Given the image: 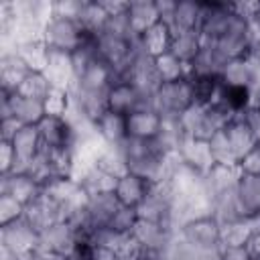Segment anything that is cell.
<instances>
[{"mask_svg": "<svg viewBox=\"0 0 260 260\" xmlns=\"http://www.w3.org/2000/svg\"><path fill=\"white\" fill-rule=\"evenodd\" d=\"M228 65V59L213 49L211 45L201 47V51L197 53V57L187 65L189 67V75H199V77H221L223 67Z\"/></svg>", "mask_w": 260, "mask_h": 260, "instance_id": "obj_23", "label": "cell"}, {"mask_svg": "<svg viewBox=\"0 0 260 260\" xmlns=\"http://www.w3.org/2000/svg\"><path fill=\"white\" fill-rule=\"evenodd\" d=\"M83 37H85V28L79 24V20L59 14H51V18L43 28V43L47 45V49L63 51L71 55L81 47Z\"/></svg>", "mask_w": 260, "mask_h": 260, "instance_id": "obj_4", "label": "cell"}, {"mask_svg": "<svg viewBox=\"0 0 260 260\" xmlns=\"http://www.w3.org/2000/svg\"><path fill=\"white\" fill-rule=\"evenodd\" d=\"M75 179L79 181L81 189L87 193V195H100V193H114L116 189V183H118V177L108 173L106 169H102L100 165L91 162L83 169L77 171Z\"/></svg>", "mask_w": 260, "mask_h": 260, "instance_id": "obj_16", "label": "cell"}, {"mask_svg": "<svg viewBox=\"0 0 260 260\" xmlns=\"http://www.w3.org/2000/svg\"><path fill=\"white\" fill-rule=\"evenodd\" d=\"M203 47V37L199 32V28H191V30H177L173 32V41H171V53H175L183 63H191L197 53Z\"/></svg>", "mask_w": 260, "mask_h": 260, "instance_id": "obj_28", "label": "cell"}, {"mask_svg": "<svg viewBox=\"0 0 260 260\" xmlns=\"http://www.w3.org/2000/svg\"><path fill=\"white\" fill-rule=\"evenodd\" d=\"M65 260H93V246L87 242L77 240V244L73 246V250L65 256Z\"/></svg>", "mask_w": 260, "mask_h": 260, "instance_id": "obj_44", "label": "cell"}, {"mask_svg": "<svg viewBox=\"0 0 260 260\" xmlns=\"http://www.w3.org/2000/svg\"><path fill=\"white\" fill-rule=\"evenodd\" d=\"M193 91V102L199 106H211L217 98L221 79L219 77H199V75H187Z\"/></svg>", "mask_w": 260, "mask_h": 260, "instance_id": "obj_32", "label": "cell"}, {"mask_svg": "<svg viewBox=\"0 0 260 260\" xmlns=\"http://www.w3.org/2000/svg\"><path fill=\"white\" fill-rule=\"evenodd\" d=\"M45 108H47V114L65 116L69 110V91L61 87H53V91L45 100Z\"/></svg>", "mask_w": 260, "mask_h": 260, "instance_id": "obj_38", "label": "cell"}, {"mask_svg": "<svg viewBox=\"0 0 260 260\" xmlns=\"http://www.w3.org/2000/svg\"><path fill=\"white\" fill-rule=\"evenodd\" d=\"M173 205H175V199H173V191H171L169 183H160V185L150 187L148 195L136 207V213L140 219L160 221V223H167L179 232L175 217H173Z\"/></svg>", "mask_w": 260, "mask_h": 260, "instance_id": "obj_6", "label": "cell"}, {"mask_svg": "<svg viewBox=\"0 0 260 260\" xmlns=\"http://www.w3.org/2000/svg\"><path fill=\"white\" fill-rule=\"evenodd\" d=\"M238 169L244 175H260V144H256L238 160Z\"/></svg>", "mask_w": 260, "mask_h": 260, "instance_id": "obj_40", "label": "cell"}, {"mask_svg": "<svg viewBox=\"0 0 260 260\" xmlns=\"http://www.w3.org/2000/svg\"><path fill=\"white\" fill-rule=\"evenodd\" d=\"M108 110L128 116L140 108H150V100L138 91V87L128 79H118L108 89Z\"/></svg>", "mask_w": 260, "mask_h": 260, "instance_id": "obj_8", "label": "cell"}, {"mask_svg": "<svg viewBox=\"0 0 260 260\" xmlns=\"http://www.w3.org/2000/svg\"><path fill=\"white\" fill-rule=\"evenodd\" d=\"M95 130H98V136L102 138L104 144H108V146H120V144L128 138L126 116L116 114V112H112V110H106V112L98 118Z\"/></svg>", "mask_w": 260, "mask_h": 260, "instance_id": "obj_22", "label": "cell"}, {"mask_svg": "<svg viewBox=\"0 0 260 260\" xmlns=\"http://www.w3.org/2000/svg\"><path fill=\"white\" fill-rule=\"evenodd\" d=\"M118 207H120V203L114 193L87 195V201L83 205L85 225H108Z\"/></svg>", "mask_w": 260, "mask_h": 260, "instance_id": "obj_20", "label": "cell"}, {"mask_svg": "<svg viewBox=\"0 0 260 260\" xmlns=\"http://www.w3.org/2000/svg\"><path fill=\"white\" fill-rule=\"evenodd\" d=\"M14 51L20 55V59L26 63V67H28L30 71H43V69H45L49 49H47V45L43 43V39L16 45Z\"/></svg>", "mask_w": 260, "mask_h": 260, "instance_id": "obj_33", "label": "cell"}, {"mask_svg": "<svg viewBox=\"0 0 260 260\" xmlns=\"http://www.w3.org/2000/svg\"><path fill=\"white\" fill-rule=\"evenodd\" d=\"M126 14H128V20H130L132 32L138 35V37H142L150 26H154L158 22L156 4L152 0H134V2H128Z\"/></svg>", "mask_w": 260, "mask_h": 260, "instance_id": "obj_26", "label": "cell"}, {"mask_svg": "<svg viewBox=\"0 0 260 260\" xmlns=\"http://www.w3.org/2000/svg\"><path fill=\"white\" fill-rule=\"evenodd\" d=\"M126 124H128V136L152 140L160 130L162 118L152 108H140L126 116Z\"/></svg>", "mask_w": 260, "mask_h": 260, "instance_id": "obj_21", "label": "cell"}, {"mask_svg": "<svg viewBox=\"0 0 260 260\" xmlns=\"http://www.w3.org/2000/svg\"><path fill=\"white\" fill-rule=\"evenodd\" d=\"M43 71L51 79L53 87L69 89L73 85V81H75V69H73V57H71V53L49 49L47 65H45Z\"/></svg>", "mask_w": 260, "mask_h": 260, "instance_id": "obj_14", "label": "cell"}, {"mask_svg": "<svg viewBox=\"0 0 260 260\" xmlns=\"http://www.w3.org/2000/svg\"><path fill=\"white\" fill-rule=\"evenodd\" d=\"M209 146H211L215 165H238V158H236V154L232 150V144H230V140H228L223 130L215 132L209 138Z\"/></svg>", "mask_w": 260, "mask_h": 260, "instance_id": "obj_36", "label": "cell"}, {"mask_svg": "<svg viewBox=\"0 0 260 260\" xmlns=\"http://www.w3.org/2000/svg\"><path fill=\"white\" fill-rule=\"evenodd\" d=\"M126 79L132 81L138 87V91L142 95H146L148 100L152 98V93L156 91V87L162 83L160 77H158V73H156V69H154V57L148 55L146 51H142L136 57V61H134V65H132V69H130V73H128Z\"/></svg>", "mask_w": 260, "mask_h": 260, "instance_id": "obj_13", "label": "cell"}, {"mask_svg": "<svg viewBox=\"0 0 260 260\" xmlns=\"http://www.w3.org/2000/svg\"><path fill=\"white\" fill-rule=\"evenodd\" d=\"M81 8H83V0H59V2H53V14L67 16V18H73V20H79Z\"/></svg>", "mask_w": 260, "mask_h": 260, "instance_id": "obj_41", "label": "cell"}, {"mask_svg": "<svg viewBox=\"0 0 260 260\" xmlns=\"http://www.w3.org/2000/svg\"><path fill=\"white\" fill-rule=\"evenodd\" d=\"M0 193L10 195L20 205H28L43 193V185L28 173H6L0 177Z\"/></svg>", "mask_w": 260, "mask_h": 260, "instance_id": "obj_10", "label": "cell"}, {"mask_svg": "<svg viewBox=\"0 0 260 260\" xmlns=\"http://www.w3.org/2000/svg\"><path fill=\"white\" fill-rule=\"evenodd\" d=\"M22 211H24V205H20L10 195L0 193V221H2V225L22 217Z\"/></svg>", "mask_w": 260, "mask_h": 260, "instance_id": "obj_39", "label": "cell"}, {"mask_svg": "<svg viewBox=\"0 0 260 260\" xmlns=\"http://www.w3.org/2000/svg\"><path fill=\"white\" fill-rule=\"evenodd\" d=\"M199 20H201V2H193V0H181L177 2V10L171 22V30H191V28H199Z\"/></svg>", "mask_w": 260, "mask_h": 260, "instance_id": "obj_29", "label": "cell"}, {"mask_svg": "<svg viewBox=\"0 0 260 260\" xmlns=\"http://www.w3.org/2000/svg\"><path fill=\"white\" fill-rule=\"evenodd\" d=\"M0 95H4L8 100L12 118H16L22 126H39L41 120L47 116V108H45L43 100L26 98L18 91L10 93V91H4V89H0Z\"/></svg>", "mask_w": 260, "mask_h": 260, "instance_id": "obj_11", "label": "cell"}, {"mask_svg": "<svg viewBox=\"0 0 260 260\" xmlns=\"http://www.w3.org/2000/svg\"><path fill=\"white\" fill-rule=\"evenodd\" d=\"M150 187H152V185H150L148 181H144L142 177H138V175H134V173H130V171H126L124 175L118 177L114 195H116V199H118L120 205H124V207H134V209H136V207L142 203V199L148 195Z\"/></svg>", "mask_w": 260, "mask_h": 260, "instance_id": "obj_15", "label": "cell"}, {"mask_svg": "<svg viewBox=\"0 0 260 260\" xmlns=\"http://www.w3.org/2000/svg\"><path fill=\"white\" fill-rule=\"evenodd\" d=\"M77 244V230L67 219L55 221L49 228H45L39 234V254H51V256H67L73 246Z\"/></svg>", "mask_w": 260, "mask_h": 260, "instance_id": "obj_7", "label": "cell"}, {"mask_svg": "<svg viewBox=\"0 0 260 260\" xmlns=\"http://www.w3.org/2000/svg\"><path fill=\"white\" fill-rule=\"evenodd\" d=\"M16 91L26 95V98H35V100H43L45 102L49 98V93L53 91V83L45 75V71H28Z\"/></svg>", "mask_w": 260, "mask_h": 260, "instance_id": "obj_34", "label": "cell"}, {"mask_svg": "<svg viewBox=\"0 0 260 260\" xmlns=\"http://www.w3.org/2000/svg\"><path fill=\"white\" fill-rule=\"evenodd\" d=\"M171 41H173V30L162 22H156L154 26H150L142 35V45H144L146 53L152 55V57L169 51L171 49Z\"/></svg>", "mask_w": 260, "mask_h": 260, "instance_id": "obj_31", "label": "cell"}, {"mask_svg": "<svg viewBox=\"0 0 260 260\" xmlns=\"http://www.w3.org/2000/svg\"><path fill=\"white\" fill-rule=\"evenodd\" d=\"M252 260H260V258H252Z\"/></svg>", "mask_w": 260, "mask_h": 260, "instance_id": "obj_50", "label": "cell"}, {"mask_svg": "<svg viewBox=\"0 0 260 260\" xmlns=\"http://www.w3.org/2000/svg\"><path fill=\"white\" fill-rule=\"evenodd\" d=\"M154 4H156V12H158V22H162L171 28V22H173V16L177 10V2L175 0H154Z\"/></svg>", "mask_w": 260, "mask_h": 260, "instance_id": "obj_43", "label": "cell"}, {"mask_svg": "<svg viewBox=\"0 0 260 260\" xmlns=\"http://www.w3.org/2000/svg\"><path fill=\"white\" fill-rule=\"evenodd\" d=\"M177 158L185 167H189L197 173H207L215 165L209 140H203V138H185V142L181 144V148L177 152Z\"/></svg>", "mask_w": 260, "mask_h": 260, "instance_id": "obj_12", "label": "cell"}, {"mask_svg": "<svg viewBox=\"0 0 260 260\" xmlns=\"http://www.w3.org/2000/svg\"><path fill=\"white\" fill-rule=\"evenodd\" d=\"M223 132H225V136H228V140H230V144H232V150H234V154H236L238 160H240L246 152H250V150L256 146V140H254V136H252L250 124H248V120H246V114L232 118V120L225 124Z\"/></svg>", "mask_w": 260, "mask_h": 260, "instance_id": "obj_24", "label": "cell"}, {"mask_svg": "<svg viewBox=\"0 0 260 260\" xmlns=\"http://www.w3.org/2000/svg\"><path fill=\"white\" fill-rule=\"evenodd\" d=\"M250 110L260 114V87L252 89V102H250Z\"/></svg>", "mask_w": 260, "mask_h": 260, "instance_id": "obj_49", "label": "cell"}, {"mask_svg": "<svg viewBox=\"0 0 260 260\" xmlns=\"http://www.w3.org/2000/svg\"><path fill=\"white\" fill-rule=\"evenodd\" d=\"M223 83L228 85H248L250 87V65L246 57H238V59H230L228 65L221 71L219 77Z\"/></svg>", "mask_w": 260, "mask_h": 260, "instance_id": "obj_35", "label": "cell"}, {"mask_svg": "<svg viewBox=\"0 0 260 260\" xmlns=\"http://www.w3.org/2000/svg\"><path fill=\"white\" fill-rule=\"evenodd\" d=\"M93 260H122V254L112 248H93Z\"/></svg>", "mask_w": 260, "mask_h": 260, "instance_id": "obj_47", "label": "cell"}, {"mask_svg": "<svg viewBox=\"0 0 260 260\" xmlns=\"http://www.w3.org/2000/svg\"><path fill=\"white\" fill-rule=\"evenodd\" d=\"M195 102H193L189 77H183L177 81H162L150 98V108L160 118H179Z\"/></svg>", "mask_w": 260, "mask_h": 260, "instance_id": "obj_2", "label": "cell"}, {"mask_svg": "<svg viewBox=\"0 0 260 260\" xmlns=\"http://www.w3.org/2000/svg\"><path fill=\"white\" fill-rule=\"evenodd\" d=\"M28 71L30 69L26 67V63L20 59V55L14 49L2 51V55H0V89L14 93Z\"/></svg>", "mask_w": 260, "mask_h": 260, "instance_id": "obj_18", "label": "cell"}, {"mask_svg": "<svg viewBox=\"0 0 260 260\" xmlns=\"http://www.w3.org/2000/svg\"><path fill=\"white\" fill-rule=\"evenodd\" d=\"M16 160L20 162H30L41 150H43V142H41V134H39V126H20L16 130V134L10 140Z\"/></svg>", "mask_w": 260, "mask_h": 260, "instance_id": "obj_25", "label": "cell"}, {"mask_svg": "<svg viewBox=\"0 0 260 260\" xmlns=\"http://www.w3.org/2000/svg\"><path fill=\"white\" fill-rule=\"evenodd\" d=\"M250 102H252V87L248 85H228L221 81L217 98L213 104L221 106L228 114L236 116H244L246 112H250Z\"/></svg>", "mask_w": 260, "mask_h": 260, "instance_id": "obj_17", "label": "cell"}, {"mask_svg": "<svg viewBox=\"0 0 260 260\" xmlns=\"http://www.w3.org/2000/svg\"><path fill=\"white\" fill-rule=\"evenodd\" d=\"M154 69H156L160 81H177V79H183L189 75L187 63H183L171 51H165V53L154 57Z\"/></svg>", "mask_w": 260, "mask_h": 260, "instance_id": "obj_30", "label": "cell"}, {"mask_svg": "<svg viewBox=\"0 0 260 260\" xmlns=\"http://www.w3.org/2000/svg\"><path fill=\"white\" fill-rule=\"evenodd\" d=\"M238 203L244 217L260 221V175H240L238 179Z\"/></svg>", "mask_w": 260, "mask_h": 260, "instance_id": "obj_19", "label": "cell"}, {"mask_svg": "<svg viewBox=\"0 0 260 260\" xmlns=\"http://www.w3.org/2000/svg\"><path fill=\"white\" fill-rule=\"evenodd\" d=\"M246 120L250 124V130H252V136L256 140V144H260V114L258 112H246Z\"/></svg>", "mask_w": 260, "mask_h": 260, "instance_id": "obj_46", "label": "cell"}, {"mask_svg": "<svg viewBox=\"0 0 260 260\" xmlns=\"http://www.w3.org/2000/svg\"><path fill=\"white\" fill-rule=\"evenodd\" d=\"M138 213H136V209L134 207H124V205H120L116 211H114V215H112V219H110V228L112 230H116V232H120V234H126V236H132V230L136 228V223H138Z\"/></svg>", "mask_w": 260, "mask_h": 260, "instance_id": "obj_37", "label": "cell"}, {"mask_svg": "<svg viewBox=\"0 0 260 260\" xmlns=\"http://www.w3.org/2000/svg\"><path fill=\"white\" fill-rule=\"evenodd\" d=\"M246 248L252 254V258H260V228L252 234V238H250V242H248Z\"/></svg>", "mask_w": 260, "mask_h": 260, "instance_id": "obj_48", "label": "cell"}, {"mask_svg": "<svg viewBox=\"0 0 260 260\" xmlns=\"http://www.w3.org/2000/svg\"><path fill=\"white\" fill-rule=\"evenodd\" d=\"M39 134H41L43 150L53 152V154H67V156L77 154L79 140L67 116L47 114L39 124Z\"/></svg>", "mask_w": 260, "mask_h": 260, "instance_id": "obj_1", "label": "cell"}, {"mask_svg": "<svg viewBox=\"0 0 260 260\" xmlns=\"http://www.w3.org/2000/svg\"><path fill=\"white\" fill-rule=\"evenodd\" d=\"M179 236L207 256H215V252L221 248V223L209 213L187 219L179 228Z\"/></svg>", "mask_w": 260, "mask_h": 260, "instance_id": "obj_3", "label": "cell"}, {"mask_svg": "<svg viewBox=\"0 0 260 260\" xmlns=\"http://www.w3.org/2000/svg\"><path fill=\"white\" fill-rule=\"evenodd\" d=\"M22 124L16 120V118H4L0 120V140H12V136L16 134V130L20 128Z\"/></svg>", "mask_w": 260, "mask_h": 260, "instance_id": "obj_45", "label": "cell"}, {"mask_svg": "<svg viewBox=\"0 0 260 260\" xmlns=\"http://www.w3.org/2000/svg\"><path fill=\"white\" fill-rule=\"evenodd\" d=\"M14 160H16V154H14V148L8 140H0V173L6 175L12 171L14 167Z\"/></svg>", "mask_w": 260, "mask_h": 260, "instance_id": "obj_42", "label": "cell"}, {"mask_svg": "<svg viewBox=\"0 0 260 260\" xmlns=\"http://www.w3.org/2000/svg\"><path fill=\"white\" fill-rule=\"evenodd\" d=\"M179 232L167 223L160 221H146V219H138L136 228L132 230V240L138 248L142 250H150V252H162L171 240L177 236Z\"/></svg>", "mask_w": 260, "mask_h": 260, "instance_id": "obj_9", "label": "cell"}, {"mask_svg": "<svg viewBox=\"0 0 260 260\" xmlns=\"http://www.w3.org/2000/svg\"><path fill=\"white\" fill-rule=\"evenodd\" d=\"M260 228L258 219L252 217H240L230 223L221 225V246H236V248H246L252 234Z\"/></svg>", "mask_w": 260, "mask_h": 260, "instance_id": "obj_27", "label": "cell"}, {"mask_svg": "<svg viewBox=\"0 0 260 260\" xmlns=\"http://www.w3.org/2000/svg\"><path fill=\"white\" fill-rule=\"evenodd\" d=\"M0 244H2V250H6L14 260H30L37 254L39 232L24 217H18L2 225Z\"/></svg>", "mask_w": 260, "mask_h": 260, "instance_id": "obj_5", "label": "cell"}]
</instances>
